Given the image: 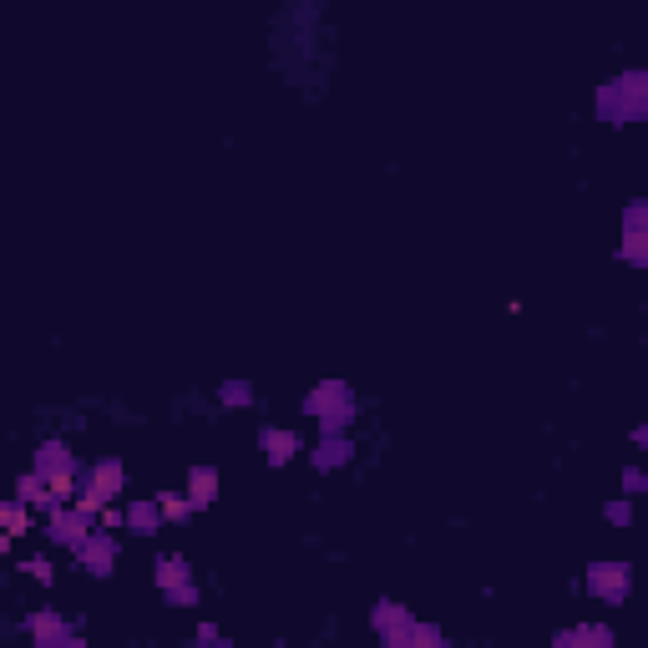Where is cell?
<instances>
[{
    "label": "cell",
    "instance_id": "obj_1",
    "mask_svg": "<svg viewBox=\"0 0 648 648\" xmlns=\"http://www.w3.org/2000/svg\"><path fill=\"white\" fill-rule=\"evenodd\" d=\"M643 107H648V76H643V71H628V76L608 81V87L598 92V112H603V122H613V127L643 117Z\"/></svg>",
    "mask_w": 648,
    "mask_h": 648
},
{
    "label": "cell",
    "instance_id": "obj_2",
    "mask_svg": "<svg viewBox=\"0 0 648 648\" xmlns=\"http://www.w3.org/2000/svg\"><path fill=\"white\" fill-rule=\"evenodd\" d=\"M127 486V471H122V461H97L92 471H87V481L76 486V497H71V507L76 512H87V517H97L117 492Z\"/></svg>",
    "mask_w": 648,
    "mask_h": 648
},
{
    "label": "cell",
    "instance_id": "obj_3",
    "mask_svg": "<svg viewBox=\"0 0 648 648\" xmlns=\"http://www.w3.org/2000/svg\"><path fill=\"white\" fill-rule=\"evenodd\" d=\"M304 411L314 416V421H324V431H340L350 416H355V395H350V385H314L309 395H304Z\"/></svg>",
    "mask_w": 648,
    "mask_h": 648
},
{
    "label": "cell",
    "instance_id": "obj_4",
    "mask_svg": "<svg viewBox=\"0 0 648 648\" xmlns=\"http://www.w3.org/2000/svg\"><path fill=\"white\" fill-rule=\"evenodd\" d=\"M157 588L168 593L173 603H183V608L198 603V588H193V573H188L183 557H162V562H157Z\"/></svg>",
    "mask_w": 648,
    "mask_h": 648
},
{
    "label": "cell",
    "instance_id": "obj_5",
    "mask_svg": "<svg viewBox=\"0 0 648 648\" xmlns=\"http://www.w3.org/2000/svg\"><path fill=\"white\" fill-rule=\"evenodd\" d=\"M588 593L608 598V603H623L628 598V567L623 562H593L588 567Z\"/></svg>",
    "mask_w": 648,
    "mask_h": 648
},
{
    "label": "cell",
    "instance_id": "obj_6",
    "mask_svg": "<svg viewBox=\"0 0 648 648\" xmlns=\"http://www.w3.org/2000/svg\"><path fill=\"white\" fill-rule=\"evenodd\" d=\"M92 522H97V517L76 512V507H56V512H51V527H46V532H51V537H56L61 547H71V552H76L81 542L92 537Z\"/></svg>",
    "mask_w": 648,
    "mask_h": 648
},
{
    "label": "cell",
    "instance_id": "obj_7",
    "mask_svg": "<svg viewBox=\"0 0 648 648\" xmlns=\"http://www.w3.org/2000/svg\"><path fill=\"white\" fill-rule=\"evenodd\" d=\"M76 562L87 567L92 578H107V573H112V532H107V527H102V532H92L87 542L76 547Z\"/></svg>",
    "mask_w": 648,
    "mask_h": 648
},
{
    "label": "cell",
    "instance_id": "obj_8",
    "mask_svg": "<svg viewBox=\"0 0 648 648\" xmlns=\"http://www.w3.org/2000/svg\"><path fill=\"white\" fill-rule=\"evenodd\" d=\"M375 628L390 648H405V638H411V613H405L400 603H380L375 608Z\"/></svg>",
    "mask_w": 648,
    "mask_h": 648
},
{
    "label": "cell",
    "instance_id": "obj_9",
    "mask_svg": "<svg viewBox=\"0 0 648 648\" xmlns=\"http://www.w3.org/2000/svg\"><path fill=\"white\" fill-rule=\"evenodd\" d=\"M26 633L41 643V648H51V643H66V648H76V633L56 618V613H36L31 623H26Z\"/></svg>",
    "mask_w": 648,
    "mask_h": 648
},
{
    "label": "cell",
    "instance_id": "obj_10",
    "mask_svg": "<svg viewBox=\"0 0 648 648\" xmlns=\"http://www.w3.org/2000/svg\"><path fill=\"white\" fill-rule=\"evenodd\" d=\"M213 497H218V471H213V466H193V471H188V502H193V507H208Z\"/></svg>",
    "mask_w": 648,
    "mask_h": 648
},
{
    "label": "cell",
    "instance_id": "obj_11",
    "mask_svg": "<svg viewBox=\"0 0 648 648\" xmlns=\"http://www.w3.org/2000/svg\"><path fill=\"white\" fill-rule=\"evenodd\" d=\"M122 527H127V532H137V537H152V532L162 527L157 502H132V507H127V517H122Z\"/></svg>",
    "mask_w": 648,
    "mask_h": 648
},
{
    "label": "cell",
    "instance_id": "obj_12",
    "mask_svg": "<svg viewBox=\"0 0 648 648\" xmlns=\"http://www.w3.org/2000/svg\"><path fill=\"white\" fill-rule=\"evenodd\" d=\"M16 497H21L26 507H56V497H51V486H46L41 471H26V476L16 481Z\"/></svg>",
    "mask_w": 648,
    "mask_h": 648
},
{
    "label": "cell",
    "instance_id": "obj_13",
    "mask_svg": "<svg viewBox=\"0 0 648 648\" xmlns=\"http://www.w3.org/2000/svg\"><path fill=\"white\" fill-rule=\"evenodd\" d=\"M0 532H6L11 542L31 532V507L26 502H0Z\"/></svg>",
    "mask_w": 648,
    "mask_h": 648
},
{
    "label": "cell",
    "instance_id": "obj_14",
    "mask_svg": "<svg viewBox=\"0 0 648 648\" xmlns=\"http://www.w3.org/2000/svg\"><path fill=\"white\" fill-rule=\"evenodd\" d=\"M294 451H299V436H294V431H264V456H269V466H284Z\"/></svg>",
    "mask_w": 648,
    "mask_h": 648
},
{
    "label": "cell",
    "instance_id": "obj_15",
    "mask_svg": "<svg viewBox=\"0 0 648 648\" xmlns=\"http://www.w3.org/2000/svg\"><path fill=\"white\" fill-rule=\"evenodd\" d=\"M623 264H633V269H643L648 264V233L643 228H623Z\"/></svg>",
    "mask_w": 648,
    "mask_h": 648
},
{
    "label": "cell",
    "instance_id": "obj_16",
    "mask_svg": "<svg viewBox=\"0 0 648 648\" xmlns=\"http://www.w3.org/2000/svg\"><path fill=\"white\" fill-rule=\"evenodd\" d=\"M578 643H613V633L603 623H588V628H573V633H557V648H578Z\"/></svg>",
    "mask_w": 648,
    "mask_h": 648
},
{
    "label": "cell",
    "instance_id": "obj_17",
    "mask_svg": "<svg viewBox=\"0 0 648 648\" xmlns=\"http://www.w3.org/2000/svg\"><path fill=\"white\" fill-rule=\"evenodd\" d=\"M340 461H350V441H345V436H335V431H330V441H324V446H319V451H314V466H319V471H324V466H340Z\"/></svg>",
    "mask_w": 648,
    "mask_h": 648
},
{
    "label": "cell",
    "instance_id": "obj_18",
    "mask_svg": "<svg viewBox=\"0 0 648 648\" xmlns=\"http://www.w3.org/2000/svg\"><path fill=\"white\" fill-rule=\"evenodd\" d=\"M51 466H76V461H71V451H66L61 441H46V446L36 451V471H51Z\"/></svg>",
    "mask_w": 648,
    "mask_h": 648
},
{
    "label": "cell",
    "instance_id": "obj_19",
    "mask_svg": "<svg viewBox=\"0 0 648 648\" xmlns=\"http://www.w3.org/2000/svg\"><path fill=\"white\" fill-rule=\"evenodd\" d=\"M157 512L168 517V522H183V517L193 512V502H188V497H178V492H162V497H157Z\"/></svg>",
    "mask_w": 648,
    "mask_h": 648
},
{
    "label": "cell",
    "instance_id": "obj_20",
    "mask_svg": "<svg viewBox=\"0 0 648 648\" xmlns=\"http://www.w3.org/2000/svg\"><path fill=\"white\" fill-rule=\"evenodd\" d=\"M436 648L441 643V628H431V623H411V638H405V648Z\"/></svg>",
    "mask_w": 648,
    "mask_h": 648
},
{
    "label": "cell",
    "instance_id": "obj_21",
    "mask_svg": "<svg viewBox=\"0 0 648 648\" xmlns=\"http://www.w3.org/2000/svg\"><path fill=\"white\" fill-rule=\"evenodd\" d=\"M218 395H223V400L233 405V411H243V405H249V400H254V390H249V385H243V380H228V385H223Z\"/></svg>",
    "mask_w": 648,
    "mask_h": 648
},
{
    "label": "cell",
    "instance_id": "obj_22",
    "mask_svg": "<svg viewBox=\"0 0 648 648\" xmlns=\"http://www.w3.org/2000/svg\"><path fill=\"white\" fill-rule=\"evenodd\" d=\"M26 573H31V578H36V583H51V578H56V573H51V562H46V557H31V562H26Z\"/></svg>",
    "mask_w": 648,
    "mask_h": 648
},
{
    "label": "cell",
    "instance_id": "obj_23",
    "mask_svg": "<svg viewBox=\"0 0 648 648\" xmlns=\"http://www.w3.org/2000/svg\"><path fill=\"white\" fill-rule=\"evenodd\" d=\"M648 223V208L643 203H628V213H623V228H643Z\"/></svg>",
    "mask_w": 648,
    "mask_h": 648
},
{
    "label": "cell",
    "instance_id": "obj_24",
    "mask_svg": "<svg viewBox=\"0 0 648 648\" xmlns=\"http://www.w3.org/2000/svg\"><path fill=\"white\" fill-rule=\"evenodd\" d=\"M623 492H628V497H638V492H643V471H638V466H628V471H623Z\"/></svg>",
    "mask_w": 648,
    "mask_h": 648
},
{
    "label": "cell",
    "instance_id": "obj_25",
    "mask_svg": "<svg viewBox=\"0 0 648 648\" xmlns=\"http://www.w3.org/2000/svg\"><path fill=\"white\" fill-rule=\"evenodd\" d=\"M628 517H633V512H628V502H608V522H618V527H623Z\"/></svg>",
    "mask_w": 648,
    "mask_h": 648
},
{
    "label": "cell",
    "instance_id": "obj_26",
    "mask_svg": "<svg viewBox=\"0 0 648 648\" xmlns=\"http://www.w3.org/2000/svg\"><path fill=\"white\" fill-rule=\"evenodd\" d=\"M198 643H223V633H218V628H208V623H203V628H198Z\"/></svg>",
    "mask_w": 648,
    "mask_h": 648
},
{
    "label": "cell",
    "instance_id": "obj_27",
    "mask_svg": "<svg viewBox=\"0 0 648 648\" xmlns=\"http://www.w3.org/2000/svg\"><path fill=\"white\" fill-rule=\"evenodd\" d=\"M6 552H11V537H6V532H0V557H6Z\"/></svg>",
    "mask_w": 648,
    "mask_h": 648
}]
</instances>
